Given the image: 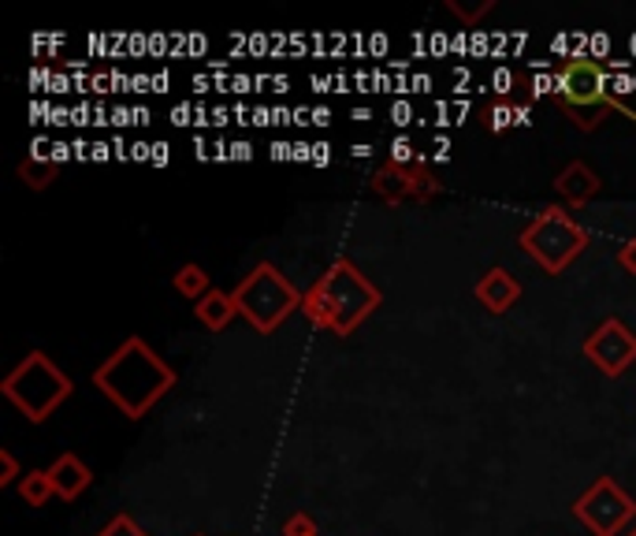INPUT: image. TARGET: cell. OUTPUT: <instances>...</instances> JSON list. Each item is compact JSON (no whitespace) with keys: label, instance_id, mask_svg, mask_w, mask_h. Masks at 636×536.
Segmentation results:
<instances>
[{"label":"cell","instance_id":"cell-6","mask_svg":"<svg viewBox=\"0 0 636 536\" xmlns=\"http://www.w3.org/2000/svg\"><path fill=\"white\" fill-rule=\"evenodd\" d=\"M559 105L577 131H596L614 108L603 83V68L596 60H569L559 79Z\"/></svg>","mask_w":636,"mask_h":536},{"label":"cell","instance_id":"cell-5","mask_svg":"<svg viewBox=\"0 0 636 536\" xmlns=\"http://www.w3.org/2000/svg\"><path fill=\"white\" fill-rule=\"evenodd\" d=\"M517 247L529 253L548 276H559V272H566L585 253L588 231L569 216V209L551 205L525 224V231L517 235Z\"/></svg>","mask_w":636,"mask_h":536},{"label":"cell","instance_id":"cell-23","mask_svg":"<svg viewBox=\"0 0 636 536\" xmlns=\"http://www.w3.org/2000/svg\"><path fill=\"white\" fill-rule=\"evenodd\" d=\"M194 536H205V533H194Z\"/></svg>","mask_w":636,"mask_h":536},{"label":"cell","instance_id":"cell-19","mask_svg":"<svg viewBox=\"0 0 636 536\" xmlns=\"http://www.w3.org/2000/svg\"><path fill=\"white\" fill-rule=\"evenodd\" d=\"M284 536H316L313 514H290L284 522Z\"/></svg>","mask_w":636,"mask_h":536},{"label":"cell","instance_id":"cell-16","mask_svg":"<svg viewBox=\"0 0 636 536\" xmlns=\"http://www.w3.org/2000/svg\"><path fill=\"white\" fill-rule=\"evenodd\" d=\"M20 179L31 190H45L57 179V160H41V157H26L20 165Z\"/></svg>","mask_w":636,"mask_h":536},{"label":"cell","instance_id":"cell-22","mask_svg":"<svg viewBox=\"0 0 636 536\" xmlns=\"http://www.w3.org/2000/svg\"><path fill=\"white\" fill-rule=\"evenodd\" d=\"M625 536H636V529H625Z\"/></svg>","mask_w":636,"mask_h":536},{"label":"cell","instance_id":"cell-14","mask_svg":"<svg viewBox=\"0 0 636 536\" xmlns=\"http://www.w3.org/2000/svg\"><path fill=\"white\" fill-rule=\"evenodd\" d=\"M171 287H176L183 298H194V302L213 290V284H208V272L197 265V261H187V265H179V272L171 276Z\"/></svg>","mask_w":636,"mask_h":536},{"label":"cell","instance_id":"cell-7","mask_svg":"<svg viewBox=\"0 0 636 536\" xmlns=\"http://www.w3.org/2000/svg\"><path fill=\"white\" fill-rule=\"evenodd\" d=\"M574 514L588 533L622 536L625 525L636 517V499L622 492L614 477H596V485L574 499Z\"/></svg>","mask_w":636,"mask_h":536},{"label":"cell","instance_id":"cell-10","mask_svg":"<svg viewBox=\"0 0 636 536\" xmlns=\"http://www.w3.org/2000/svg\"><path fill=\"white\" fill-rule=\"evenodd\" d=\"M472 295H477V302L484 306L488 313H506V310H514L517 298H521V284H517L506 269H488L484 276L477 279Z\"/></svg>","mask_w":636,"mask_h":536},{"label":"cell","instance_id":"cell-20","mask_svg":"<svg viewBox=\"0 0 636 536\" xmlns=\"http://www.w3.org/2000/svg\"><path fill=\"white\" fill-rule=\"evenodd\" d=\"M492 8H495L492 0H484V4H477V8H461L458 0H447V12H454V15H458L461 23H477L480 15H488V12H492Z\"/></svg>","mask_w":636,"mask_h":536},{"label":"cell","instance_id":"cell-4","mask_svg":"<svg viewBox=\"0 0 636 536\" xmlns=\"http://www.w3.org/2000/svg\"><path fill=\"white\" fill-rule=\"evenodd\" d=\"M231 298H235V306H239V313L250 321L253 332L272 335L290 313L302 310L305 290H298L276 265L261 261L257 269H250L247 279H239Z\"/></svg>","mask_w":636,"mask_h":536},{"label":"cell","instance_id":"cell-3","mask_svg":"<svg viewBox=\"0 0 636 536\" xmlns=\"http://www.w3.org/2000/svg\"><path fill=\"white\" fill-rule=\"evenodd\" d=\"M0 395L20 410L31 425H45L75 395V380L63 372L45 350H31L20 366L0 380Z\"/></svg>","mask_w":636,"mask_h":536},{"label":"cell","instance_id":"cell-8","mask_svg":"<svg viewBox=\"0 0 636 536\" xmlns=\"http://www.w3.org/2000/svg\"><path fill=\"white\" fill-rule=\"evenodd\" d=\"M585 358L603 372V377H622L636 366V332L617 317L596 324V332L585 340Z\"/></svg>","mask_w":636,"mask_h":536},{"label":"cell","instance_id":"cell-18","mask_svg":"<svg viewBox=\"0 0 636 536\" xmlns=\"http://www.w3.org/2000/svg\"><path fill=\"white\" fill-rule=\"evenodd\" d=\"M20 458H15L12 451L8 448H0V488H8L15 480V485H20Z\"/></svg>","mask_w":636,"mask_h":536},{"label":"cell","instance_id":"cell-13","mask_svg":"<svg viewBox=\"0 0 636 536\" xmlns=\"http://www.w3.org/2000/svg\"><path fill=\"white\" fill-rule=\"evenodd\" d=\"M235 313H239V306H235L231 290H220V287H213L205 298H197V302H194L197 324H205L208 332H224L227 324L235 321Z\"/></svg>","mask_w":636,"mask_h":536},{"label":"cell","instance_id":"cell-17","mask_svg":"<svg viewBox=\"0 0 636 536\" xmlns=\"http://www.w3.org/2000/svg\"><path fill=\"white\" fill-rule=\"evenodd\" d=\"M97 536H149V533H145V529H142V525H139V522H134V517H131V514H116V517H112V522H108V525H105V529H101V533H97Z\"/></svg>","mask_w":636,"mask_h":536},{"label":"cell","instance_id":"cell-9","mask_svg":"<svg viewBox=\"0 0 636 536\" xmlns=\"http://www.w3.org/2000/svg\"><path fill=\"white\" fill-rule=\"evenodd\" d=\"M372 194L384 198L387 205H406V202H432L440 194V183L429 176L424 168H413V165H384L372 171L369 179Z\"/></svg>","mask_w":636,"mask_h":536},{"label":"cell","instance_id":"cell-11","mask_svg":"<svg viewBox=\"0 0 636 536\" xmlns=\"http://www.w3.org/2000/svg\"><path fill=\"white\" fill-rule=\"evenodd\" d=\"M551 187L566 205H585V202H592L599 190H603V179H599L596 171L585 165V160H574V165H566L559 176H554Z\"/></svg>","mask_w":636,"mask_h":536},{"label":"cell","instance_id":"cell-1","mask_svg":"<svg viewBox=\"0 0 636 536\" xmlns=\"http://www.w3.org/2000/svg\"><path fill=\"white\" fill-rule=\"evenodd\" d=\"M94 388L123 417L139 421L176 388V369L142 335H131L94 369Z\"/></svg>","mask_w":636,"mask_h":536},{"label":"cell","instance_id":"cell-2","mask_svg":"<svg viewBox=\"0 0 636 536\" xmlns=\"http://www.w3.org/2000/svg\"><path fill=\"white\" fill-rule=\"evenodd\" d=\"M380 306V290L369 284L365 272H361L353 261L339 258L332 261L321 276L313 279V287L305 290L302 298V313L316 329L332 332V335H350L353 329L369 321Z\"/></svg>","mask_w":636,"mask_h":536},{"label":"cell","instance_id":"cell-15","mask_svg":"<svg viewBox=\"0 0 636 536\" xmlns=\"http://www.w3.org/2000/svg\"><path fill=\"white\" fill-rule=\"evenodd\" d=\"M20 496H23V503H31V507H45V503H49V499L57 496L49 469H31V474H23L20 477Z\"/></svg>","mask_w":636,"mask_h":536},{"label":"cell","instance_id":"cell-21","mask_svg":"<svg viewBox=\"0 0 636 536\" xmlns=\"http://www.w3.org/2000/svg\"><path fill=\"white\" fill-rule=\"evenodd\" d=\"M617 265L629 272V276H636V239H629L622 250H617Z\"/></svg>","mask_w":636,"mask_h":536},{"label":"cell","instance_id":"cell-12","mask_svg":"<svg viewBox=\"0 0 636 536\" xmlns=\"http://www.w3.org/2000/svg\"><path fill=\"white\" fill-rule=\"evenodd\" d=\"M49 477H52V488H57L60 499H68V503H75L79 496L86 492L89 485H94V474H89V466L79 454L63 451L57 462L49 466Z\"/></svg>","mask_w":636,"mask_h":536}]
</instances>
